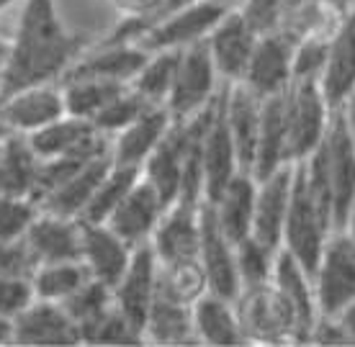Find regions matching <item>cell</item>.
I'll return each instance as SVG.
<instances>
[{
	"mask_svg": "<svg viewBox=\"0 0 355 347\" xmlns=\"http://www.w3.org/2000/svg\"><path fill=\"white\" fill-rule=\"evenodd\" d=\"M85 49L88 36L64 26L57 0H24L0 75V96L34 82H54Z\"/></svg>",
	"mask_w": 355,
	"mask_h": 347,
	"instance_id": "obj_1",
	"label": "cell"
},
{
	"mask_svg": "<svg viewBox=\"0 0 355 347\" xmlns=\"http://www.w3.org/2000/svg\"><path fill=\"white\" fill-rule=\"evenodd\" d=\"M304 170L314 190L329 206L335 231L345 229L350 206L355 201V147L345 108L332 111L327 134L320 147L304 160Z\"/></svg>",
	"mask_w": 355,
	"mask_h": 347,
	"instance_id": "obj_2",
	"label": "cell"
},
{
	"mask_svg": "<svg viewBox=\"0 0 355 347\" xmlns=\"http://www.w3.org/2000/svg\"><path fill=\"white\" fill-rule=\"evenodd\" d=\"M332 231H335V219H332L329 206L309 183L304 162H296L293 165L291 204H288V214H286L281 244L314 278V270L320 265V258Z\"/></svg>",
	"mask_w": 355,
	"mask_h": 347,
	"instance_id": "obj_3",
	"label": "cell"
},
{
	"mask_svg": "<svg viewBox=\"0 0 355 347\" xmlns=\"http://www.w3.org/2000/svg\"><path fill=\"white\" fill-rule=\"evenodd\" d=\"M332 108L317 80H293L286 88V154L288 162H304L327 134Z\"/></svg>",
	"mask_w": 355,
	"mask_h": 347,
	"instance_id": "obj_4",
	"label": "cell"
},
{
	"mask_svg": "<svg viewBox=\"0 0 355 347\" xmlns=\"http://www.w3.org/2000/svg\"><path fill=\"white\" fill-rule=\"evenodd\" d=\"M234 309L240 317L245 339L250 342H266V345L296 342L293 312L273 281L242 288L240 296L234 299Z\"/></svg>",
	"mask_w": 355,
	"mask_h": 347,
	"instance_id": "obj_5",
	"label": "cell"
},
{
	"mask_svg": "<svg viewBox=\"0 0 355 347\" xmlns=\"http://www.w3.org/2000/svg\"><path fill=\"white\" fill-rule=\"evenodd\" d=\"M311 283L317 312L324 317H338L355 301V247L343 229L329 234Z\"/></svg>",
	"mask_w": 355,
	"mask_h": 347,
	"instance_id": "obj_6",
	"label": "cell"
},
{
	"mask_svg": "<svg viewBox=\"0 0 355 347\" xmlns=\"http://www.w3.org/2000/svg\"><path fill=\"white\" fill-rule=\"evenodd\" d=\"M216 78L219 72L214 67L211 52L204 42L180 49V60H178V72L173 80V90L168 96V111L173 118H188V116L198 114L214 100L216 90Z\"/></svg>",
	"mask_w": 355,
	"mask_h": 347,
	"instance_id": "obj_7",
	"label": "cell"
},
{
	"mask_svg": "<svg viewBox=\"0 0 355 347\" xmlns=\"http://www.w3.org/2000/svg\"><path fill=\"white\" fill-rule=\"evenodd\" d=\"M232 6L219 0H198L188 8L178 10L173 16L157 21L155 26L134 39L144 52H160V49H186V46L204 42L211 28L224 18Z\"/></svg>",
	"mask_w": 355,
	"mask_h": 347,
	"instance_id": "obj_8",
	"label": "cell"
},
{
	"mask_svg": "<svg viewBox=\"0 0 355 347\" xmlns=\"http://www.w3.org/2000/svg\"><path fill=\"white\" fill-rule=\"evenodd\" d=\"M64 114V93L57 82H34L0 96V121L10 134L28 136Z\"/></svg>",
	"mask_w": 355,
	"mask_h": 347,
	"instance_id": "obj_9",
	"label": "cell"
},
{
	"mask_svg": "<svg viewBox=\"0 0 355 347\" xmlns=\"http://www.w3.org/2000/svg\"><path fill=\"white\" fill-rule=\"evenodd\" d=\"M293 52H296V42L281 28L260 34L245 78L240 82H245L260 98L284 93L293 82Z\"/></svg>",
	"mask_w": 355,
	"mask_h": 347,
	"instance_id": "obj_10",
	"label": "cell"
},
{
	"mask_svg": "<svg viewBox=\"0 0 355 347\" xmlns=\"http://www.w3.org/2000/svg\"><path fill=\"white\" fill-rule=\"evenodd\" d=\"M224 85L216 98H214V114L211 121L206 126L204 144H201V170H204V201L214 204L222 196V190L230 186V180L242 172L240 160H237V150L232 142L230 126H227V116H224Z\"/></svg>",
	"mask_w": 355,
	"mask_h": 347,
	"instance_id": "obj_11",
	"label": "cell"
},
{
	"mask_svg": "<svg viewBox=\"0 0 355 347\" xmlns=\"http://www.w3.org/2000/svg\"><path fill=\"white\" fill-rule=\"evenodd\" d=\"M260 31L250 24L240 8H230L224 18L206 36V46L211 52L214 67L227 82H240L255 52Z\"/></svg>",
	"mask_w": 355,
	"mask_h": 347,
	"instance_id": "obj_12",
	"label": "cell"
},
{
	"mask_svg": "<svg viewBox=\"0 0 355 347\" xmlns=\"http://www.w3.org/2000/svg\"><path fill=\"white\" fill-rule=\"evenodd\" d=\"M201 204L204 198L178 196L165 208L157 229L152 234V249L160 263L198 258L201 240Z\"/></svg>",
	"mask_w": 355,
	"mask_h": 347,
	"instance_id": "obj_13",
	"label": "cell"
},
{
	"mask_svg": "<svg viewBox=\"0 0 355 347\" xmlns=\"http://www.w3.org/2000/svg\"><path fill=\"white\" fill-rule=\"evenodd\" d=\"M157 276H160V260L152 249V242H144L134 247L124 276L114 285V303L134 327L142 330V335L150 306L157 296Z\"/></svg>",
	"mask_w": 355,
	"mask_h": 347,
	"instance_id": "obj_14",
	"label": "cell"
},
{
	"mask_svg": "<svg viewBox=\"0 0 355 347\" xmlns=\"http://www.w3.org/2000/svg\"><path fill=\"white\" fill-rule=\"evenodd\" d=\"M198 260L204 265L209 291L216 296H224L234 301L242 291L240 273H237V260H234V244H232L224 231L219 229L214 206L209 201L201 204V240H198Z\"/></svg>",
	"mask_w": 355,
	"mask_h": 347,
	"instance_id": "obj_15",
	"label": "cell"
},
{
	"mask_svg": "<svg viewBox=\"0 0 355 347\" xmlns=\"http://www.w3.org/2000/svg\"><path fill=\"white\" fill-rule=\"evenodd\" d=\"M16 345H80V324L60 301L34 299L13 319Z\"/></svg>",
	"mask_w": 355,
	"mask_h": 347,
	"instance_id": "obj_16",
	"label": "cell"
},
{
	"mask_svg": "<svg viewBox=\"0 0 355 347\" xmlns=\"http://www.w3.org/2000/svg\"><path fill=\"white\" fill-rule=\"evenodd\" d=\"M150 52H144L134 42H101L96 49L85 52L67 67L60 80L64 78H101V80L129 82L142 70Z\"/></svg>",
	"mask_w": 355,
	"mask_h": 347,
	"instance_id": "obj_17",
	"label": "cell"
},
{
	"mask_svg": "<svg viewBox=\"0 0 355 347\" xmlns=\"http://www.w3.org/2000/svg\"><path fill=\"white\" fill-rule=\"evenodd\" d=\"M165 208L168 206L160 198V193L152 188V183L139 178L124 196V201L114 208V214L108 216L106 224L132 247H139L152 240Z\"/></svg>",
	"mask_w": 355,
	"mask_h": 347,
	"instance_id": "obj_18",
	"label": "cell"
},
{
	"mask_svg": "<svg viewBox=\"0 0 355 347\" xmlns=\"http://www.w3.org/2000/svg\"><path fill=\"white\" fill-rule=\"evenodd\" d=\"M322 96L327 106L343 108L355 93V10H350L329 39L327 62L320 75Z\"/></svg>",
	"mask_w": 355,
	"mask_h": 347,
	"instance_id": "obj_19",
	"label": "cell"
},
{
	"mask_svg": "<svg viewBox=\"0 0 355 347\" xmlns=\"http://www.w3.org/2000/svg\"><path fill=\"white\" fill-rule=\"evenodd\" d=\"M83 244H80V260L88 267L90 278H96L101 283H106L111 291L121 281L126 265L132 260L134 247L116 234L108 224L96 222H80Z\"/></svg>",
	"mask_w": 355,
	"mask_h": 347,
	"instance_id": "obj_20",
	"label": "cell"
},
{
	"mask_svg": "<svg viewBox=\"0 0 355 347\" xmlns=\"http://www.w3.org/2000/svg\"><path fill=\"white\" fill-rule=\"evenodd\" d=\"M24 242H26L31 258L36 260V265L60 263V260H80V219L49 214V211L39 208V214L34 216V222L28 224L26 234H24Z\"/></svg>",
	"mask_w": 355,
	"mask_h": 347,
	"instance_id": "obj_21",
	"label": "cell"
},
{
	"mask_svg": "<svg viewBox=\"0 0 355 347\" xmlns=\"http://www.w3.org/2000/svg\"><path fill=\"white\" fill-rule=\"evenodd\" d=\"M293 165L286 162L273 175L258 180V193H255V216H252V234L260 242L270 244L273 249L281 247L284 242V224L291 204L293 188Z\"/></svg>",
	"mask_w": 355,
	"mask_h": 347,
	"instance_id": "obj_22",
	"label": "cell"
},
{
	"mask_svg": "<svg viewBox=\"0 0 355 347\" xmlns=\"http://www.w3.org/2000/svg\"><path fill=\"white\" fill-rule=\"evenodd\" d=\"M260 108H263V98L255 96L245 82H227L224 116H227L232 142L237 150L240 170L250 175H252V162H255V150H258Z\"/></svg>",
	"mask_w": 355,
	"mask_h": 347,
	"instance_id": "obj_23",
	"label": "cell"
},
{
	"mask_svg": "<svg viewBox=\"0 0 355 347\" xmlns=\"http://www.w3.org/2000/svg\"><path fill=\"white\" fill-rule=\"evenodd\" d=\"M273 283L284 294L288 306H291L293 319H296V342H309L311 327H314V321L320 317L311 276L286 249H281L278 258H275Z\"/></svg>",
	"mask_w": 355,
	"mask_h": 347,
	"instance_id": "obj_24",
	"label": "cell"
},
{
	"mask_svg": "<svg viewBox=\"0 0 355 347\" xmlns=\"http://www.w3.org/2000/svg\"><path fill=\"white\" fill-rule=\"evenodd\" d=\"M170 124H173V116L168 106H150L139 118H134L132 124L116 134V142L111 147L114 162L142 168L144 160L150 157L152 150L160 144V139L170 129Z\"/></svg>",
	"mask_w": 355,
	"mask_h": 347,
	"instance_id": "obj_25",
	"label": "cell"
},
{
	"mask_svg": "<svg viewBox=\"0 0 355 347\" xmlns=\"http://www.w3.org/2000/svg\"><path fill=\"white\" fill-rule=\"evenodd\" d=\"M111 165H114V157H111V150H108L103 154H98L96 160H90L83 170H78L72 178L64 180L62 186H57L46 196L39 198L36 206L42 211H49V214L78 219L83 214V208L88 206V201L93 198L96 188L101 186V180L106 178Z\"/></svg>",
	"mask_w": 355,
	"mask_h": 347,
	"instance_id": "obj_26",
	"label": "cell"
},
{
	"mask_svg": "<svg viewBox=\"0 0 355 347\" xmlns=\"http://www.w3.org/2000/svg\"><path fill=\"white\" fill-rule=\"evenodd\" d=\"M288 162L286 154V90L263 98L260 108L258 150L252 162V178L263 180Z\"/></svg>",
	"mask_w": 355,
	"mask_h": 347,
	"instance_id": "obj_27",
	"label": "cell"
},
{
	"mask_svg": "<svg viewBox=\"0 0 355 347\" xmlns=\"http://www.w3.org/2000/svg\"><path fill=\"white\" fill-rule=\"evenodd\" d=\"M255 193H258V180L250 172H237L230 180V186L222 190V196L214 201V214L219 222V229L224 237L237 244L252 234V216H255Z\"/></svg>",
	"mask_w": 355,
	"mask_h": 347,
	"instance_id": "obj_28",
	"label": "cell"
},
{
	"mask_svg": "<svg viewBox=\"0 0 355 347\" xmlns=\"http://www.w3.org/2000/svg\"><path fill=\"white\" fill-rule=\"evenodd\" d=\"M193 330L198 342L216 347L245 345V332L240 327V317L234 309V301L206 291L193 303Z\"/></svg>",
	"mask_w": 355,
	"mask_h": 347,
	"instance_id": "obj_29",
	"label": "cell"
},
{
	"mask_svg": "<svg viewBox=\"0 0 355 347\" xmlns=\"http://www.w3.org/2000/svg\"><path fill=\"white\" fill-rule=\"evenodd\" d=\"M144 339L155 345H196L193 306L157 291L144 321Z\"/></svg>",
	"mask_w": 355,
	"mask_h": 347,
	"instance_id": "obj_30",
	"label": "cell"
},
{
	"mask_svg": "<svg viewBox=\"0 0 355 347\" xmlns=\"http://www.w3.org/2000/svg\"><path fill=\"white\" fill-rule=\"evenodd\" d=\"M42 160L24 134H10L0 157V196L34 201Z\"/></svg>",
	"mask_w": 355,
	"mask_h": 347,
	"instance_id": "obj_31",
	"label": "cell"
},
{
	"mask_svg": "<svg viewBox=\"0 0 355 347\" xmlns=\"http://www.w3.org/2000/svg\"><path fill=\"white\" fill-rule=\"evenodd\" d=\"M98 134L101 132H98L90 121L64 114L62 118H57L52 124L42 126L39 132L28 134L26 139L39 160H52V157H60L64 152H72V150H78V147H83V144L90 142L93 136H98Z\"/></svg>",
	"mask_w": 355,
	"mask_h": 347,
	"instance_id": "obj_32",
	"label": "cell"
},
{
	"mask_svg": "<svg viewBox=\"0 0 355 347\" xmlns=\"http://www.w3.org/2000/svg\"><path fill=\"white\" fill-rule=\"evenodd\" d=\"M64 108L70 116L93 121L111 100L129 88V82L101 80V78H64L62 82Z\"/></svg>",
	"mask_w": 355,
	"mask_h": 347,
	"instance_id": "obj_33",
	"label": "cell"
},
{
	"mask_svg": "<svg viewBox=\"0 0 355 347\" xmlns=\"http://www.w3.org/2000/svg\"><path fill=\"white\" fill-rule=\"evenodd\" d=\"M90 281V273L83 260H60V263H42L31 273L36 299L46 301H67L78 288Z\"/></svg>",
	"mask_w": 355,
	"mask_h": 347,
	"instance_id": "obj_34",
	"label": "cell"
},
{
	"mask_svg": "<svg viewBox=\"0 0 355 347\" xmlns=\"http://www.w3.org/2000/svg\"><path fill=\"white\" fill-rule=\"evenodd\" d=\"M142 178V168H132V165H111V170L106 172V178L101 180V186L96 188L93 198L88 201V206L83 208V214L78 216L80 222H96L106 224L108 216L114 214V208L124 196L134 188V183Z\"/></svg>",
	"mask_w": 355,
	"mask_h": 347,
	"instance_id": "obj_35",
	"label": "cell"
},
{
	"mask_svg": "<svg viewBox=\"0 0 355 347\" xmlns=\"http://www.w3.org/2000/svg\"><path fill=\"white\" fill-rule=\"evenodd\" d=\"M157 291L170 296V299H175V301L193 306L209 291V281H206L201 260L186 258V260H175V263H160Z\"/></svg>",
	"mask_w": 355,
	"mask_h": 347,
	"instance_id": "obj_36",
	"label": "cell"
},
{
	"mask_svg": "<svg viewBox=\"0 0 355 347\" xmlns=\"http://www.w3.org/2000/svg\"><path fill=\"white\" fill-rule=\"evenodd\" d=\"M178 60H180V49H160V52H150L147 62L142 70L137 72L132 80V88L147 98L152 106H165L168 96L173 90V80L178 72Z\"/></svg>",
	"mask_w": 355,
	"mask_h": 347,
	"instance_id": "obj_37",
	"label": "cell"
},
{
	"mask_svg": "<svg viewBox=\"0 0 355 347\" xmlns=\"http://www.w3.org/2000/svg\"><path fill=\"white\" fill-rule=\"evenodd\" d=\"M275 258L278 249L260 242L255 234H248L245 240L234 244V260H237V273H240L242 288L248 285H260L273 281Z\"/></svg>",
	"mask_w": 355,
	"mask_h": 347,
	"instance_id": "obj_38",
	"label": "cell"
},
{
	"mask_svg": "<svg viewBox=\"0 0 355 347\" xmlns=\"http://www.w3.org/2000/svg\"><path fill=\"white\" fill-rule=\"evenodd\" d=\"M80 335L83 342H88V345H139L144 339L142 330L134 327L132 321L119 312L116 303H111L106 312L93 321L83 324Z\"/></svg>",
	"mask_w": 355,
	"mask_h": 347,
	"instance_id": "obj_39",
	"label": "cell"
},
{
	"mask_svg": "<svg viewBox=\"0 0 355 347\" xmlns=\"http://www.w3.org/2000/svg\"><path fill=\"white\" fill-rule=\"evenodd\" d=\"M150 106H152L150 100L142 98V96L129 85V88H126L124 93H119V96H116V98L111 100V103H108L90 124L96 126L101 134H106V136L108 134H119L124 126L132 124L134 118H139Z\"/></svg>",
	"mask_w": 355,
	"mask_h": 347,
	"instance_id": "obj_40",
	"label": "cell"
},
{
	"mask_svg": "<svg viewBox=\"0 0 355 347\" xmlns=\"http://www.w3.org/2000/svg\"><path fill=\"white\" fill-rule=\"evenodd\" d=\"M111 303H114V291L106 283L90 278L88 283L83 285V288H78L67 301H62V306L67 309V314H70L72 319L83 327V324L93 321L96 317H101Z\"/></svg>",
	"mask_w": 355,
	"mask_h": 347,
	"instance_id": "obj_41",
	"label": "cell"
},
{
	"mask_svg": "<svg viewBox=\"0 0 355 347\" xmlns=\"http://www.w3.org/2000/svg\"><path fill=\"white\" fill-rule=\"evenodd\" d=\"M39 214V206L31 198L0 196V244L24 240L28 224Z\"/></svg>",
	"mask_w": 355,
	"mask_h": 347,
	"instance_id": "obj_42",
	"label": "cell"
},
{
	"mask_svg": "<svg viewBox=\"0 0 355 347\" xmlns=\"http://www.w3.org/2000/svg\"><path fill=\"white\" fill-rule=\"evenodd\" d=\"M332 36H306L293 52V80H320Z\"/></svg>",
	"mask_w": 355,
	"mask_h": 347,
	"instance_id": "obj_43",
	"label": "cell"
},
{
	"mask_svg": "<svg viewBox=\"0 0 355 347\" xmlns=\"http://www.w3.org/2000/svg\"><path fill=\"white\" fill-rule=\"evenodd\" d=\"M34 299L31 276H0V317L13 321Z\"/></svg>",
	"mask_w": 355,
	"mask_h": 347,
	"instance_id": "obj_44",
	"label": "cell"
},
{
	"mask_svg": "<svg viewBox=\"0 0 355 347\" xmlns=\"http://www.w3.org/2000/svg\"><path fill=\"white\" fill-rule=\"evenodd\" d=\"M114 8L124 16V24H119L116 31L103 42H129V36L134 34V28L142 26L144 21L160 8L162 0H111Z\"/></svg>",
	"mask_w": 355,
	"mask_h": 347,
	"instance_id": "obj_45",
	"label": "cell"
},
{
	"mask_svg": "<svg viewBox=\"0 0 355 347\" xmlns=\"http://www.w3.org/2000/svg\"><path fill=\"white\" fill-rule=\"evenodd\" d=\"M36 260L31 258L26 242H3L0 244V276H31Z\"/></svg>",
	"mask_w": 355,
	"mask_h": 347,
	"instance_id": "obj_46",
	"label": "cell"
},
{
	"mask_svg": "<svg viewBox=\"0 0 355 347\" xmlns=\"http://www.w3.org/2000/svg\"><path fill=\"white\" fill-rule=\"evenodd\" d=\"M309 342H314V345H355V339L343 327V321L338 317H324V314H320L314 321Z\"/></svg>",
	"mask_w": 355,
	"mask_h": 347,
	"instance_id": "obj_47",
	"label": "cell"
},
{
	"mask_svg": "<svg viewBox=\"0 0 355 347\" xmlns=\"http://www.w3.org/2000/svg\"><path fill=\"white\" fill-rule=\"evenodd\" d=\"M338 319L343 321V327H345V330L350 332V337L355 339V301L350 303V306H345V309L338 314Z\"/></svg>",
	"mask_w": 355,
	"mask_h": 347,
	"instance_id": "obj_48",
	"label": "cell"
},
{
	"mask_svg": "<svg viewBox=\"0 0 355 347\" xmlns=\"http://www.w3.org/2000/svg\"><path fill=\"white\" fill-rule=\"evenodd\" d=\"M6 342H13V321L0 317V345H6Z\"/></svg>",
	"mask_w": 355,
	"mask_h": 347,
	"instance_id": "obj_49",
	"label": "cell"
},
{
	"mask_svg": "<svg viewBox=\"0 0 355 347\" xmlns=\"http://www.w3.org/2000/svg\"><path fill=\"white\" fill-rule=\"evenodd\" d=\"M343 108H345L347 126H350V136H353V147H355V103H353V100H347V103Z\"/></svg>",
	"mask_w": 355,
	"mask_h": 347,
	"instance_id": "obj_50",
	"label": "cell"
},
{
	"mask_svg": "<svg viewBox=\"0 0 355 347\" xmlns=\"http://www.w3.org/2000/svg\"><path fill=\"white\" fill-rule=\"evenodd\" d=\"M350 237V242H353V247H355V201L353 206H350V214H347V222H345V229H343Z\"/></svg>",
	"mask_w": 355,
	"mask_h": 347,
	"instance_id": "obj_51",
	"label": "cell"
},
{
	"mask_svg": "<svg viewBox=\"0 0 355 347\" xmlns=\"http://www.w3.org/2000/svg\"><path fill=\"white\" fill-rule=\"evenodd\" d=\"M8 52H10V39L0 36V75L6 70V62H8Z\"/></svg>",
	"mask_w": 355,
	"mask_h": 347,
	"instance_id": "obj_52",
	"label": "cell"
},
{
	"mask_svg": "<svg viewBox=\"0 0 355 347\" xmlns=\"http://www.w3.org/2000/svg\"><path fill=\"white\" fill-rule=\"evenodd\" d=\"M329 3H332V6H335L338 10H343V13H345V10L350 8V6H353L355 0H329Z\"/></svg>",
	"mask_w": 355,
	"mask_h": 347,
	"instance_id": "obj_53",
	"label": "cell"
},
{
	"mask_svg": "<svg viewBox=\"0 0 355 347\" xmlns=\"http://www.w3.org/2000/svg\"><path fill=\"white\" fill-rule=\"evenodd\" d=\"M13 3H16V0H0V13H3V10H6V8H10Z\"/></svg>",
	"mask_w": 355,
	"mask_h": 347,
	"instance_id": "obj_54",
	"label": "cell"
},
{
	"mask_svg": "<svg viewBox=\"0 0 355 347\" xmlns=\"http://www.w3.org/2000/svg\"><path fill=\"white\" fill-rule=\"evenodd\" d=\"M6 136H10V132L3 126V121H0V139H6Z\"/></svg>",
	"mask_w": 355,
	"mask_h": 347,
	"instance_id": "obj_55",
	"label": "cell"
},
{
	"mask_svg": "<svg viewBox=\"0 0 355 347\" xmlns=\"http://www.w3.org/2000/svg\"><path fill=\"white\" fill-rule=\"evenodd\" d=\"M219 3H227V6H232V8H237L242 0H219Z\"/></svg>",
	"mask_w": 355,
	"mask_h": 347,
	"instance_id": "obj_56",
	"label": "cell"
},
{
	"mask_svg": "<svg viewBox=\"0 0 355 347\" xmlns=\"http://www.w3.org/2000/svg\"><path fill=\"white\" fill-rule=\"evenodd\" d=\"M8 139V136H6ZM6 139H0V157H3V147H6Z\"/></svg>",
	"mask_w": 355,
	"mask_h": 347,
	"instance_id": "obj_57",
	"label": "cell"
},
{
	"mask_svg": "<svg viewBox=\"0 0 355 347\" xmlns=\"http://www.w3.org/2000/svg\"><path fill=\"white\" fill-rule=\"evenodd\" d=\"M350 100H353V103H355V93H353V98H350Z\"/></svg>",
	"mask_w": 355,
	"mask_h": 347,
	"instance_id": "obj_58",
	"label": "cell"
}]
</instances>
